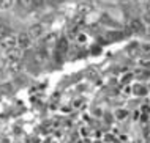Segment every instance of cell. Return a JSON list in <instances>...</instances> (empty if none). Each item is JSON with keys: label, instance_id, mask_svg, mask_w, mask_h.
Instances as JSON below:
<instances>
[{"label": "cell", "instance_id": "obj_17", "mask_svg": "<svg viewBox=\"0 0 150 143\" xmlns=\"http://www.w3.org/2000/svg\"><path fill=\"white\" fill-rule=\"evenodd\" d=\"M137 2H144V0H137Z\"/></svg>", "mask_w": 150, "mask_h": 143}, {"label": "cell", "instance_id": "obj_9", "mask_svg": "<svg viewBox=\"0 0 150 143\" xmlns=\"http://www.w3.org/2000/svg\"><path fill=\"white\" fill-rule=\"evenodd\" d=\"M122 38H123V33H122V32H109V33H106V39L109 41V43L122 39Z\"/></svg>", "mask_w": 150, "mask_h": 143}, {"label": "cell", "instance_id": "obj_11", "mask_svg": "<svg viewBox=\"0 0 150 143\" xmlns=\"http://www.w3.org/2000/svg\"><path fill=\"white\" fill-rule=\"evenodd\" d=\"M13 5H14V0H0V10L2 11L10 10Z\"/></svg>", "mask_w": 150, "mask_h": 143}, {"label": "cell", "instance_id": "obj_2", "mask_svg": "<svg viewBox=\"0 0 150 143\" xmlns=\"http://www.w3.org/2000/svg\"><path fill=\"white\" fill-rule=\"evenodd\" d=\"M128 28L129 33H144L145 32V25L141 19H131L128 22Z\"/></svg>", "mask_w": 150, "mask_h": 143}, {"label": "cell", "instance_id": "obj_7", "mask_svg": "<svg viewBox=\"0 0 150 143\" xmlns=\"http://www.w3.org/2000/svg\"><path fill=\"white\" fill-rule=\"evenodd\" d=\"M47 58H49V47H44V46L40 47L35 54V60L38 61V63H44Z\"/></svg>", "mask_w": 150, "mask_h": 143}, {"label": "cell", "instance_id": "obj_6", "mask_svg": "<svg viewBox=\"0 0 150 143\" xmlns=\"http://www.w3.org/2000/svg\"><path fill=\"white\" fill-rule=\"evenodd\" d=\"M22 50H24V49H21L19 46H16L13 49H10V50H6V54H5L6 60L8 61H19L22 58Z\"/></svg>", "mask_w": 150, "mask_h": 143}, {"label": "cell", "instance_id": "obj_5", "mask_svg": "<svg viewBox=\"0 0 150 143\" xmlns=\"http://www.w3.org/2000/svg\"><path fill=\"white\" fill-rule=\"evenodd\" d=\"M44 32H46V28H44L43 24H33L29 28V35L32 36V39H40L44 35Z\"/></svg>", "mask_w": 150, "mask_h": 143}, {"label": "cell", "instance_id": "obj_19", "mask_svg": "<svg viewBox=\"0 0 150 143\" xmlns=\"http://www.w3.org/2000/svg\"><path fill=\"white\" fill-rule=\"evenodd\" d=\"M122 2H125V0H122Z\"/></svg>", "mask_w": 150, "mask_h": 143}, {"label": "cell", "instance_id": "obj_8", "mask_svg": "<svg viewBox=\"0 0 150 143\" xmlns=\"http://www.w3.org/2000/svg\"><path fill=\"white\" fill-rule=\"evenodd\" d=\"M57 35L55 33H51V35H47L46 38L43 39V46L44 47H51V46H54V44H57Z\"/></svg>", "mask_w": 150, "mask_h": 143}, {"label": "cell", "instance_id": "obj_15", "mask_svg": "<svg viewBox=\"0 0 150 143\" xmlns=\"http://www.w3.org/2000/svg\"><path fill=\"white\" fill-rule=\"evenodd\" d=\"M125 115H127V112H119V118H120V120H123Z\"/></svg>", "mask_w": 150, "mask_h": 143}, {"label": "cell", "instance_id": "obj_3", "mask_svg": "<svg viewBox=\"0 0 150 143\" xmlns=\"http://www.w3.org/2000/svg\"><path fill=\"white\" fill-rule=\"evenodd\" d=\"M32 43H33V39L29 35V32H22V33L18 35V46L21 49H29L32 46Z\"/></svg>", "mask_w": 150, "mask_h": 143}, {"label": "cell", "instance_id": "obj_1", "mask_svg": "<svg viewBox=\"0 0 150 143\" xmlns=\"http://www.w3.org/2000/svg\"><path fill=\"white\" fill-rule=\"evenodd\" d=\"M16 46H18V36H14L11 33L0 39V49L5 50V52L10 50V49H13V47H16Z\"/></svg>", "mask_w": 150, "mask_h": 143}, {"label": "cell", "instance_id": "obj_13", "mask_svg": "<svg viewBox=\"0 0 150 143\" xmlns=\"http://www.w3.org/2000/svg\"><path fill=\"white\" fill-rule=\"evenodd\" d=\"M134 93H136L137 96H144L145 93H147V88L141 87V85H136V87H134Z\"/></svg>", "mask_w": 150, "mask_h": 143}, {"label": "cell", "instance_id": "obj_14", "mask_svg": "<svg viewBox=\"0 0 150 143\" xmlns=\"http://www.w3.org/2000/svg\"><path fill=\"white\" fill-rule=\"evenodd\" d=\"M46 0H33V8H43Z\"/></svg>", "mask_w": 150, "mask_h": 143}, {"label": "cell", "instance_id": "obj_4", "mask_svg": "<svg viewBox=\"0 0 150 143\" xmlns=\"http://www.w3.org/2000/svg\"><path fill=\"white\" fill-rule=\"evenodd\" d=\"M55 50H57L59 60H62V57L67 54V50H68V38H67V36H63V38H59V39H57Z\"/></svg>", "mask_w": 150, "mask_h": 143}, {"label": "cell", "instance_id": "obj_16", "mask_svg": "<svg viewBox=\"0 0 150 143\" xmlns=\"http://www.w3.org/2000/svg\"><path fill=\"white\" fill-rule=\"evenodd\" d=\"M145 8H147V13H150V0L147 2V6H145Z\"/></svg>", "mask_w": 150, "mask_h": 143}, {"label": "cell", "instance_id": "obj_12", "mask_svg": "<svg viewBox=\"0 0 150 143\" xmlns=\"http://www.w3.org/2000/svg\"><path fill=\"white\" fill-rule=\"evenodd\" d=\"M19 5L22 8H25V10H32L33 8V0H18Z\"/></svg>", "mask_w": 150, "mask_h": 143}, {"label": "cell", "instance_id": "obj_18", "mask_svg": "<svg viewBox=\"0 0 150 143\" xmlns=\"http://www.w3.org/2000/svg\"><path fill=\"white\" fill-rule=\"evenodd\" d=\"M0 24H2V19H0Z\"/></svg>", "mask_w": 150, "mask_h": 143}, {"label": "cell", "instance_id": "obj_10", "mask_svg": "<svg viewBox=\"0 0 150 143\" xmlns=\"http://www.w3.org/2000/svg\"><path fill=\"white\" fill-rule=\"evenodd\" d=\"M11 33V27L10 25H6V24H0V39L2 38H5V36H8Z\"/></svg>", "mask_w": 150, "mask_h": 143}]
</instances>
